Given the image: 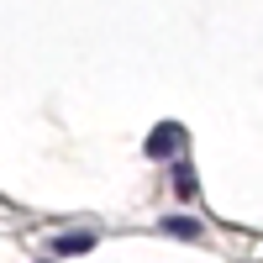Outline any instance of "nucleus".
Listing matches in <instances>:
<instances>
[{
    "label": "nucleus",
    "instance_id": "nucleus-1",
    "mask_svg": "<svg viewBox=\"0 0 263 263\" xmlns=\"http://www.w3.org/2000/svg\"><path fill=\"white\" fill-rule=\"evenodd\" d=\"M184 137H190V132H184L179 121H158V126L147 132L142 153H147L153 163H179V158H184Z\"/></svg>",
    "mask_w": 263,
    "mask_h": 263
},
{
    "label": "nucleus",
    "instance_id": "nucleus-2",
    "mask_svg": "<svg viewBox=\"0 0 263 263\" xmlns=\"http://www.w3.org/2000/svg\"><path fill=\"white\" fill-rule=\"evenodd\" d=\"M158 232L163 237H179V242H200V221H195V216H158Z\"/></svg>",
    "mask_w": 263,
    "mask_h": 263
},
{
    "label": "nucleus",
    "instance_id": "nucleus-3",
    "mask_svg": "<svg viewBox=\"0 0 263 263\" xmlns=\"http://www.w3.org/2000/svg\"><path fill=\"white\" fill-rule=\"evenodd\" d=\"M174 195H179V200H195V195H200V184H195V168H190V158H179V163H174Z\"/></svg>",
    "mask_w": 263,
    "mask_h": 263
},
{
    "label": "nucleus",
    "instance_id": "nucleus-4",
    "mask_svg": "<svg viewBox=\"0 0 263 263\" xmlns=\"http://www.w3.org/2000/svg\"><path fill=\"white\" fill-rule=\"evenodd\" d=\"M95 248V232H63L53 237V253H90Z\"/></svg>",
    "mask_w": 263,
    "mask_h": 263
},
{
    "label": "nucleus",
    "instance_id": "nucleus-5",
    "mask_svg": "<svg viewBox=\"0 0 263 263\" xmlns=\"http://www.w3.org/2000/svg\"><path fill=\"white\" fill-rule=\"evenodd\" d=\"M37 263H48V258H37Z\"/></svg>",
    "mask_w": 263,
    "mask_h": 263
}]
</instances>
